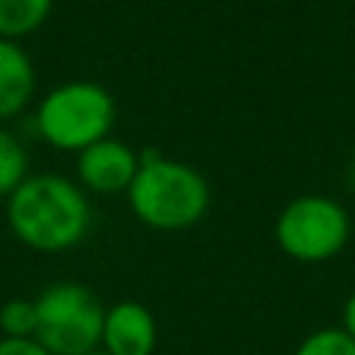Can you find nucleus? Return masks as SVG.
I'll list each match as a JSON object with an SVG mask.
<instances>
[{
	"label": "nucleus",
	"mask_w": 355,
	"mask_h": 355,
	"mask_svg": "<svg viewBox=\"0 0 355 355\" xmlns=\"http://www.w3.org/2000/svg\"><path fill=\"white\" fill-rule=\"evenodd\" d=\"M6 216L11 233L39 252H64L75 247L92 222L83 191L53 172L25 178L8 197Z\"/></svg>",
	"instance_id": "f257e3e1"
},
{
	"label": "nucleus",
	"mask_w": 355,
	"mask_h": 355,
	"mask_svg": "<svg viewBox=\"0 0 355 355\" xmlns=\"http://www.w3.org/2000/svg\"><path fill=\"white\" fill-rule=\"evenodd\" d=\"M128 202L147 227L186 230L205 216L211 191L194 166L161 158L158 150H144L139 172L128 186Z\"/></svg>",
	"instance_id": "f03ea898"
},
{
	"label": "nucleus",
	"mask_w": 355,
	"mask_h": 355,
	"mask_svg": "<svg viewBox=\"0 0 355 355\" xmlns=\"http://www.w3.org/2000/svg\"><path fill=\"white\" fill-rule=\"evenodd\" d=\"M114 125L111 94L92 80H69L53 86L36 111L39 136L55 150H86L108 136Z\"/></svg>",
	"instance_id": "7ed1b4c3"
},
{
	"label": "nucleus",
	"mask_w": 355,
	"mask_h": 355,
	"mask_svg": "<svg viewBox=\"0 0 355 355\" xmlns=\"http://www.w3.org/2000/svg\"><path fill=\"white\" fill-rule=\"evenodd\" d=\"M33 338L50 355H86L100 347L105 308L83 283H53L33 300Z\"/></svg>",
	"instance_id": "20e7f679"
},
{
	"label": "nucleus",
	"mask_w": 355,
	"mask_h": 355,
	"mask_svg": "<svg viewBox=\"0 0 355 355\" xmlns=\"http://www.w3.org/2000/svg\"><path fill=\"white\" fill-rule=\"evenodd\" d=\"M352 233L347 208L327 194L294 197L275 219L277 247L300 263H324L336 258Z\"/></svg>",
	"instance_id": "39448f33"
},
{
	"label": "nucleus",
	"mask_w": 355,
	"mask_h": 355,
	"mask_svg": "<svg viewBox=\"0 0 355 355\" xmlns=\"http://www.w3.org/2000/svg\"><path fill=\"white\" fill-rule=\"evenodd\" d=\"M139 172V153H133L125 141L100 139L78 153V178L83 186L100 194L128 191Z\"/></svg>",
	"instance_id": "423d86ee"
},
{
	"label": "nucleus",
	"mask_w": 355,
	"mask_h": 355,
	"mask_svg": "<svg viewBox=\"0 0 355 355\" xmlns=\"http://www.w3.org/2000/svg\"><path fill=\"white\" fill-rule=\"evenodd\" d=\"M158 344V324L147 305L122 300L105 308L100 347L108 355H153Z\"/></svg>",
	"instance_id": "0eeeda50"
},
{
	"label": "nucleus",
	"mask_w": 355,
	"mask_h": 355,
	"mask_svg": "<svg viewBox=\"0 0 355 355\" xmlns=\"http://www.w3.org/2000/svg\"><path fill=\"white\" fill-rule=\"evenodd\" d=\"M33 86L36 72L28 53L14 42L0 39V119L17 116L28 105Z\"/></svg>",
	"instance_id": "6e6552de"
},
{
	"label": "nucleus",
	"mask_w": 355,
	"mask_h": 355,
	"mask_svg": "<svg viewBox=\"0 0 355 355\" xmlns=\"http://www.w3.org/2000/svg\"><path fill=\"white\" fill-rule=\"evenodd\" d=\"M53 0H0V39H19L39 31L50 17Z\"/></svg>",
	"instance_id": "1a4fd4ad"
},
{
	"label": "nucleus",
	"mask_w": 355,
	"mask_h": 355,
	"mask_svg": "<svg viewBox=\"0 0 355 355\" xmlns=\"http://www.w3.org/2000/svg\"><path fill=\"white\" fill-rule=\"evenodd\" d=\"M28 178L25 147L0 128V197H11L14 189Z\"/></svg>",
	"instance_id": "9d476101"
},
{
	"label": "nucleus",
	"mask_w": 355,
	"mask_h": 355,
	"mask_svg": "<svg viewBox=\"0 0 355 355\" xmlns=\"http://www.w3.org/2000/svg\"><path fill=\"white\" fill-rule=\"evenodd\" d=\"M294 355H355V341L347 336V330L341 324L319 327L297 344Z\"/></svg>",
	"instance_id": "9b49d317"
},
{
	"label": "nucleus",
	"mask_w": 355,
	"mask_h": 355,
	"mask_svg": "<svg viewBox=\"0 0 355 355\" xmlns=\"http://www.w3.org/2000/svg\"><path fill=\"white\" fill-rule=\"evenodd\" d=\"M0 330L6 338H33L36 333V305L33 300H8L0 308Z\"/></svg>",
	"instance_id": "f8f14e48"
},
{
	"label": "nucleus",
	"mask_w": 355,
	"mask_h": 355,
	"mask_svg": "<svg viewBox=\"0 0 355 355\" xmlns=\"http://www.w3.org/2000/svg\"><path fill=\"white\" fill-rule=\"evenodd\" d=\"M0 355H50L36 338H0Z\"/></svg>",
	"instance_id": "ddd939ff"
},
{
	"label": "nucleus",
	"mask_w": 355,
	"mask_h": 355,
	"mask_svg": "<svg viewBox=\"0 0 355 355\" xmlns=\"http://www.w3.org/2000/svg\"><path fill=\"white\" fill-rule=\"evenodd\" d=\"M341 327H344L347 336L355 341V291L344 300V308H341Z\"/></svg>",
	"instance_id": "4468645a"
},
{
	"label": "nucleus",
	"mask_w": 355,
	"mask_h": 355,
	"mask_svg": "<svg viewBox=\"0 0 355 355\" xmlns=\"http://www.w3.org/2000/svg\"><path fill=\"white\" fill-rule=\"evenodd\" d=\"M347 183H349V189L355 191V158H352V164H349V172H347Z\"/></svg>",
	"instance_id": "2eb2a0df"
},
{
	"label": "nucleus",
	"mask_w": 355,
	"mask_h": 355,
	"mask_svg": "<svg viewBox=\"0 0 355 355\" xmlns=\"http://www.w3.org/2000/svg\"><path fill=\"white\" fill-rule=\"evenodd\" d=\"M86 355H108V352H103V349H94V352H86Z\"/></svg>",
	"instance_id": "dca6fc26"
}]
</instances>
